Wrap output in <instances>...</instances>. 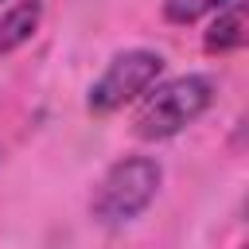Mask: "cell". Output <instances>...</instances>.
<instances>
[{"label": "cell", "mask_w": 249, "mask_h": 249, "mask_svg": "<svg viewBox=\"0 0 249 249\" xmlns=\"http://www.w3.org/2000/svg\"><path fill=\"white\" fill-rule=\"evenodd\" d=\"M210 105H214V82L206 74L171 78L140 101V109L132 117V132L140 140H171L175 132L195 124Z\"/></svg>", "instance_id": "1"}, {"label": "cell", "mask_w": 249, "mask_h": 249, "mask_svg": "<svg viewBox=\"0 0 249 249\" xmlns=\"http://www.w3.org/2000/svg\"><path fill=\"white\" fill-rule=\"evenodd\" d=\"M160 179H163V167L152 156H124V160H117L101 175V183H97V191L89 198L93 218L101 226L132 222L136 214H144L152 206V198L160 191Z\"/></svg>", "instance_id": "2"}, {"label": "cell", "mask_w": 249, "mask_h": 249, "mask_svg": "<svg viewBox=\"0 0 249 249\" xmlns=\"http://www.w3.org/2000/svg\"><path fill=\"white\" fill-rule=\"evenodd\" d=\"M163 74V54L156 51H121L113 54V62L105 66V74L89 86V97H86V109L93 117H109L117 109H124L128 101H136L140 93L152 89V82Z\"/></svg>", "instance_id": "3"}, {"label": "cell", "mask_w": 249, "mask_h": 249, "mask_svg": "<svg viewBox=\"0 0 249 249\" xmlns=\"http://www.w3.org/2000/svg\"><path fill=\"white\" fill-rule=\"evenodd\" d=\"M245 0H230L226 8H218V16L210 19L206 35H202V47L210 54H230V51H241L245 47Z\"/></svg>", "instance_id": "4"}, {"label": "cell", "mask_w": 249, "mask_h": 249, "mask_svg": "<svg viewBox=\"0 0 249 249\" xmlns=\"http://www.w3.org/2000/svg\"><path fill=\"white\" fill-rule=\"evenodd\" d=\"M39 19H43V0H16L0 16V58L19 51L39 31Z\"/></svg>", "instance_id": "5"}, {"label": "cell", "mask_w": 249, "mask_h": 249, "mask_svg": "<svg viewBox=\"0 0 249 249\" xmlns=\"http://www.w3.org/2000/svg\"><path fill=\"white\" fill-rule=\"evenodd\" d=\"M230 0H163V19L167 23H195L218 8H226Z\"/></svg>", "instance_id": "6"}]
</instances>
